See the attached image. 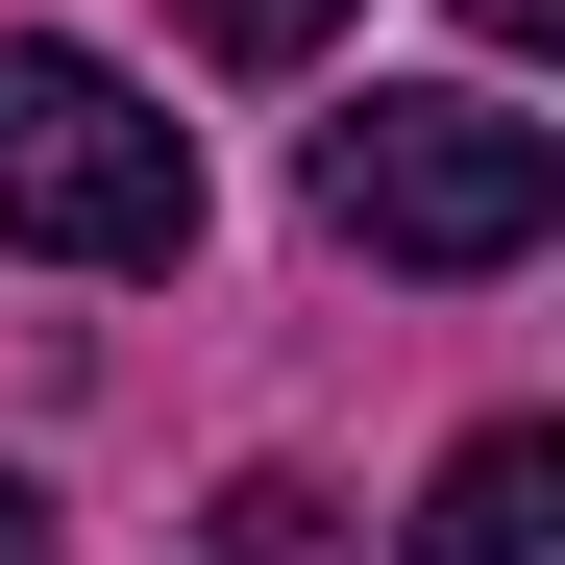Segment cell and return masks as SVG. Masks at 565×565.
Segmentation results:
<instances>
[{
    "label": "cell",
    "mask_w": 565,
    "mask_h": 565,
    "mask_svg": "<svg viewBox=\"0 0 565 565\" xmlns=\"http://www.w3.org/2000/svg\"><path fill=\"white\" fill-rule=\"evenodd\" d=\"M320 222L369 270H516L565 222V124L492 99V74H394L369 124H320Z\"/></svg>",
    "instance_id": "obj_2"
},
{
    "label": "cell",
    "mask_w": 565,
    "mask_h": 565,
    "mask_svg": "<svg viewBox=\"0 0 565 565\" xmlns=\"http://www.w3.org/2000/svg\"><path fill=\"white\" fill-rule=\"evenodd\" d=\"M418 565H565V443H541V418L443 443V492H418Z\"/></svg>",
    "instance_id": "obj_3"
},
{
    "label": "cell",
    "mask_w": 565,
    "mask_h": 565,
    "mask_svg": "<svg viewBox=\"0 0 565 565\" xmlns=\"http://www.w3.org/2000/svg\"><path fill=\"white\" fill-rule=\"evenodd\" d=\"M0 246L25 270H172L198 246V124L74 25H0Z\"/></svg>",
    "instance_id": "obj_1"
},
{
    "label": "cell",
    "mask_w": 565,
    "mask_h": 565,
    "mask_svg": "<svg viewBox=\"0 0 565 565\" xmlns=\"http://www.w3.org/2000/svg\"><path fill=\"white\" fill-rule=\"evenodd\" d=\"M0 565H50V492H25V467H0Z\"/></svg>",
    "instance_id": "obj_6"
},
{
    "label": "cell",
    "mask_w": 565,
    "mask_h": 565,
    "mask_svg": "<svg viewBox=\"0 0 565 565\" xmlns=\"http://www.w3.org/2000/svg\"><path fill=\"white\" fill-rule=\"evenodd\" d=\"M172 25H198L222 74H296V50H344V0H172Z\"/></svg>",
    "instance_id": "obj_4"
},
{
    "label": "cell",
    "mask_w": 565,
    "mask_h": 565,
    "mask_svg": "<svg viewBox=\"0 0 565 565\" xmlns=\"http://www.w3.org/2000/svg\"><path fill=\"white\" fill-rule=\"evenodd\" d=\"M320 541H344V516L296 492V467H246V492H222V565H320Z\"/></svg>",
    "instance_id": "obj_5"
}]
</instances>
